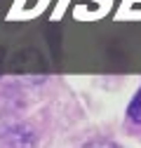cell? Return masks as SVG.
Instances as JSON below:
<instances>
[{"label":"cell","mask_w":141,"mask_h":148,"mask_svg":"<svg viewBox=\"0 0 141 148\" xmlns=\"http://www.w3.org/2000/svg\"><path fill=\"white\" fill-rule=\"evenodd\" d=\"M7 143L12 148H33L35 146V136L28 127H12L7 132Z\"/></svg>","instance_id":"6da1fadb"},{"label":"cell","mask_w":141,"mask_h":148,"mask_svg":"<svg viewBox=\"0 0 141 148\" xmlns=\"http://www.w3.org/2000/svg\"><path fill=\"white\" fill-rule=\"evenodd\" d=\"M127 118H129L134 125H141V87H139V92L134 94V99H132L129 106H127Z\"/></svg>","instance_id":"7a4b0ae2"},{"label":"cell","mask_w":141,"mask_h":148,"mask_svg":"<svg viewBox=\"0 0 141 148\" xmlns=\"http://www.w3.org/2000/svg\"><path fill=\"white\" fill-rule=\"evenodd\" d=\"M85 148H118V143H113V141H90Z\"/></svg>","instance_id":"3957f363"}]
</instances>
